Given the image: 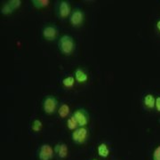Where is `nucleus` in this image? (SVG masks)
Masks as SVG:
<instances>
[{
	"label": "nucleus",
	"instance_id": "f257e3e1",
	"mask_svg": "<svg viewBox=\"0 0 160 160\" xmlns=\"http://www.w3.org/2000/svg\"><path fill=\"white\" fill-rule=\"evenodd\" d=\"M59 49L65 55H69L75 49L74 39L68 35L62 36L59 40Z\"/></svg>",
	"mask_w": 160,
	"mask_h": 160
},
{
	"label": "nucleus",
	"instance_id": "f03ea898",
	"mask_svg": "<svg viewBox=\"0 0 160 160\" xmlns=\"http://www.w3.org/2000/svg\"><path fill=\"white\" fill-rule=\"evenodd\" d=\"M72 141L76 144H83L86 142L88 137V130L86 127L77 128L71 134Z\"/></svg>",
	"mask_w": 160,
	"mask_h": 160
},
{
	"label": "nucleus",
	"instance_id": "7ed1b4c3",
	"mask_svg": "<svg viewBox=\"0 0 160 160\" xmlns=\"http://www.w3.org/2000/svg\"><path fill=\"white\" fill-rule=\"evenodd\" d=\"M73 117L77 121L78 126H80V127H85L88 124L89 116H88V113L86 111V109H77L73 114Z\"/></svg>",
	"mask_w": 160,
	"mask_h": 160
},
{
	"label": "nucleus",
	"instance_id": "20e7f679",
	"mask_svg": "<svg viewBox=\"0 0 160 160\" xmlns=\"http://www.w3.org/2000/svg\"><path fill=\"white\" fill-rule=\"evenodd\" d=\"M54 154V149H52L49 144H43L38 151L39 160H52Z\"/></svg>",
	"mask_w": 160,
	"mask_h": 160
},
{
	"label": "nucleus",
	"instance_id": "39448f33",
	"mask_svg": "<svg viewBox=\"0 0 160 160\" xmlns=\"http://www.w3.org/2000/svg\"><path fill=\"white\" fill-rule=\"evenodd\" d=\"M43 107L46 114H52L57 108V100L53 96H48L45 99Z\"/></svg>",
	"mask_w": 160,
	"mask_h": 160
},
{
	"label": "nucleus",
	"instance_id": "423d86ee",
	"mask_svg": "<svg viewBox=\"0 0 160 160\" xmlns=\"http://www.w3.org/2000/svg\"><path fill=\"white\" fill-rule=\"evenodd\" d=\"M69 21H70V23L74 26V27H78V26H80L82 23H83V21H84V13L83 12L80 11L78 9L75 10L71 16L69 18Z\"/></svg>",
	"mask_w": 160,
	"mask_h": 160
},
{
	"label": "nucleus",
	"instance_id": "0eeeda50",
	"mask_svg": "<svg viewBox=\"0 0 160 160\" xmlns=\"http://www.w3.org/2000/svg\"><path fill=\"white\" fill-rule=\"evenodd\" d=\"M54 153L57 155L58 158L64 159L68 156V147L65 143H58L54 147Z\"/></svg>",
	"mask_w": 160,
	"mask_h": 160
},
{
	"label": "nucleus",
	"instance_id": "6e6552de",
	"mask_svg": "<svg viewBox=\"0 0 160 160\" xmlns=\"http://www.w3.org/2000/svg\"><path fill=\"white\" fill-rule=\"evenodd\" d=\"M57 29H56L55 27H53V26H46V28L44 29V30H43V36H44V38L46 40H49V41L55 39L56 37H57Z\"/></svg>",
	"mask_w": 160,
	"mask_h": 160
},
{
	"label": "nucleus",
	"instance_id": "1a4fd4ad",
	"mask_svg": "<svg viewBox=\"0 0 160 160\" xmlns=\"http://www.w3.org/2000/svg\"><path fill=\"white\" fill-rule=\"evenodd\" d=\"M69 13H70V6H69V4L66 1H62L60 6H59V15H60V17H68Z\"/></svg>",
	"mask_w": 160,
	"mask_h": 160
},
{
	"label": "nucleus",
	"instance_id": "9d476101",
	"mask_svg": "<svg viewBox=\"0 0 160 160\" xmlns=\"http://www.w3.org/2000/svg\"><path fill=\"white\" fill-rule=\"evenodd\" d=\"M75 78L79 83H86L88 79V77L83 69H77L75 71Z\"/></svg>",
	"mask_w": 160,
	"mask_h": 160
},
{
	"label": "nucleus",
	"instance_id": "9b49d317",
	"mask_svg": "<svg viewBox=\"0 0 160 160\" xmlns=\"http://www.w3.org/2000/svg\"><path fill=\"white\" fill-rule=\"evenodd\" d=\"M98 155L102 158H108V156L109 155V149L107 146V144L105 143H102L98 146Z\"/></svg>",
	"mask_w": 160,
	"mask_h": 160
},
{
	"label": "nucleus",
	"instance_id": "f8f14e48",
	"mask_svg": "<svg viewBox=\"0 0 160 160\" xmlns=\"http://www.w3.org/2000/svg\"><path fill=\"white\" fill-rule=\"evenodd\" d=\"M144 103L145 105L149 108V109H152L155 107L156 104V99L152 94H147L145 98H144Z\"/></svg>",
	"mask_w": 160,
	"mask_h": 160
},
{
	"label": "nucleus",
	"instance_id": "ddd939ff",
	"mask_svg": "<svg viewBox=\"0 0 160 160\" xmlns=\"http://www.w3.org/2000/svg\"><path fill=\"white\" fill-rule=\"evenodd\" d=\"M58 113L61 118H66L69 113V107L67 104H62L58 110Z\"/></svg>",
	"mask_w": 160,
	"mask_h": 160
},
{
	"label": "nucleus",
	"instance_id": "4468645a",
	"mask_svg": "<svg viewBox=\"0 0 160 160\" xmlns=\"http://www.w3.org/2000/svg\"><path fill=\"white\" fill-rule=\"evenodd\" d=\"M32 4L37 8H42V7H46L48 6L49 1L48 0H33Z\"/></svg>",
	"mask_w": 160,
	"mask_h": 160
},
{
	"label": "nucleus",
	"instance_id": "2eb2a0df",
	"mask_svg": "<svg viewBox=\"0 0 160 160\" xmlns=\"http://www.w3.org/2000/svg\"><path fill=\"white\" fill-rule=\"evenodd\" d=\"M67 126H68V128H69V130H76L77 127L78 126V123H77V121H76V119H75L73 116L71 118H69L68 121H67Z\"/></svg>",
	"mask_w": 160,
	"mask_h": 160
},
{
	"label": "nucleus",
	"instance_id": "dca6fc26",
	"mask_svg": "<svg viewBox=\"0 0 160 160\" xmlns=\"http://www.w3.org/2000/svg\"><path fill=\"white\" fill-rule=\"evenodd\" d=\"M74 83H75V78L73 77H67V78H65L64 79L62 80V84L63 86H65V87H72V86H74Z\"/></svg>",
	"mask_w": 160,
	"mask_h": 160
},
{
	"label": "nucleus",
	"instance_id": "f3484780",
	"mask_svg": "<svg viewBox=\"0 0 160 160\" xmlns=\"http://www.w3.org/2000/svg\"><path fill=\"white\" fill-rule=\"evenodd\" d=\"M42 126H43V125H42V122L40 121V120H38L36 119L33 121V123H32V130L35 132H39L41 129H42Z\"/></svg>",
	"mask_w": 160,
	"mask_h": 160
},
{
	"label": "nucleus",
	"instance_id": "a211bd4d",
	"mask_svg": "<svg viewBox=\"0 0 160 160\" xmlns=\"http://www.w3.org/2000/svg\"><path fill=\"white\" fill-rule=\"evenodd\" d=\"M21 1H17V0H13V1H11V2H9L8 3V5L10 6V7H11L12 10H14V9H16V8H18L19 6H21Z\"/></svg>",
	"mask_w": 160,
	"mask_h": 160
},
{
	"label": "nucleus",
	"instance_id": "6ab92c4d",
	"mask_svg": "<svg viewBox=\"0 0 160 160\" xmlns=\"http://www.w3.org/2000/svg\"><path fill=\"white\" fill-rule=\"evenodd\" d=\"M153 160H160V146L157 147L153 152Z\"/></svg>",
	"mask_w": 160,
	"mask_h": 160
},
{
	"label": "nucleus",
	"instance_id": "aec40b11",
	"mask_svg": "<svg viewBox=\"0 0 160 160\" xmlns=\"http://www.w3.org/2000/svg\"><path fill=\"white\" fill-rule=\"evenodd\" d=\"M156 108L158 109V111L160 112V97H158L156 99V104H155Z\"/></svg>",
	"mask_w": 160,
	"mask_h": 160
},
{
	"label": "nucleus",
	"instance_id": "412c9836",
	"mask_svg": "<svg viewBox=\"0 0 160 160\" xmlns=\"http://www.w3.org/2000/svg\"><path fill=\"white\" fill-rule=\"evenodd\" d=\"M157 27H158V30L160 31V21H158V23H157Z\"/></svg>",
	"mask_w": 160,
	"mask_h": 160
},
{
	"label": "nucleus",
	"instance_id": "4be33fe9",
	"mask_svg": "<svg viewBox=\"0 0 160 160\" xmlns=\"http://www.w3.org/2000/svg\"><path fill=\"white\" fill-rule=\"evenodd\" d=\"M93 160H96V159H93Z\"/></svg>",
	"mask_w": 160,
	"mask_h": 160
}]
</instances>
